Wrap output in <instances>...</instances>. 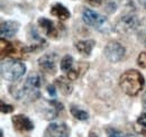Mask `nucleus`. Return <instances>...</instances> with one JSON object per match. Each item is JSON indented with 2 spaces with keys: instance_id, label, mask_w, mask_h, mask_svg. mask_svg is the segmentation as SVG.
<instances>
[{
  "instance_id": "obj_1",
  "label": "nucleus",
  "mask_w": 146,
  "mask_h": 137,
  "mask_svg": "<svg viewBox=\"0 0 146 137\" xmlns=\"http://www.w3.org/2000/svg\"><path fill=\"white\" fill-rule=\"evenodd\" d=\"M43 78L39 73H31L23 83H16L9 86V93L18 101L32 102L40 98V86Z\"/></svg>"
},
{
  "instance_id": "obj_2",
  "label": "nucleus",
  "mask_w": 146,
  "mask_h": 137,
  "mask_svg": "<svg viewBox=\"0 0 146 137\" xmlns=\"http://www.w3.org/2000/svg\"><path fill=\"white\" fill-rule=\"evenodd\" d=\"M119 86L127 96L135 97L144 89L145 79L137 70H128L120 75Z\"/></svg>"
},
{
  "instance_id": "obj_3",
  "label": "nucleus",
  "mask_w": 146,
  "mask_h": 137,
  "mask_svg": "<svg viewBox=\"0 0 146 137\" xmlns=\"http://www.w3.org/2000/svg\"><path fill=\"white\" fill-rule=\"evenodd\" d=\"M1 76L2 79L15 82L25 74L26 72V65L21 61L15 60V59H6L1 61Z\"/></svg>"
},
{
  "instance_id": "obj_4",
  "label": "nucleus",
  "mask_w": 146,
  "mask_h": 137,
  "mask_svg": "<svg viewBox=\"0 0 146 137\" xmlns=\"http://www.w3.org/2000/svg\"><path fill=\"white\" fill-rule=\"evenodd\" d=\"M139 23H141V20L135 14L128 13L119 18V20L116 25V29L120 33H133V32L137 31Z\"/></svg>"
},
{
  "instance_id": "obj_5",
  "label": "nucleus",
  "mask_w": 146,
  "mask_h": 137,
  "mask_svg": "<svg viewBox=\"0 0 146 137\" xmlns=\"http://www.w3.org/2000/svg\"><path fill=\"white\" fill-rule=\"evenodd\" d=\"M104 54L109 62L118 63L125 57L126 49L120 43H118L116 41H111L106 45V47L104 50Z\"/></svg>"
},
{
  "instance_id": "obj_6",
  "label": "nucleus",
  "mask_w": 146,
  "mask_h": 137,
  "mask_svg": "<svg viewBox=\"0 0 146 137\" xmlns=\"http://www.w3.org/2000/svg\"><path fill=\"white\" fill-rule=\"evenodd\" d=\"M82 19L88 26H91L93 28H100L106 21L105 16L100 15L99 13L93 11L91 9H88V8H86L82 11Z\"/></svg>"
},
{
  "instance_id": "obj_7",
  "label": "nucleus",
  "mask_w": 146,
  "mask_h": 137,
  "mask_svg": "<svg viewBox=\"0 0 146 137\" xmlns=\"http://www.w3.org/2000/svg\"><path fill=\"white\" fill-rule=\"evenodd\" d=\"M56 54L55 53H48L44 54L38 59V67L44 72L48 74H55L56 73Z\"/></svg>"
},
{
  "instance_id": "obj_8",
  "label": "nucleus",
  "mask_w": 146,
  "mask_h": 137,
  "mask_svg": "<svg viewBox=\"0 0 146 137\" xmlns=\"http://www.w3.org/2000/svg\"><path fill=\"white\" fill-rule=\"evenodd\" d=\"M44 137H70V129L66 124H50L45 132Z\"/></svg>"
},
{
  "instance_id": "obj_9",
  "label": "nucleus",
  "mask_w": 146,
  "mask_h": 137,
  "mask_svg": "<svg viewBox=\"0 0 146 137\" xmlns=\"http://www.w3.org/2000/svg\"><path fill=\"white\" fill-rule=\"evenodd\" d=\"M14 128L20 133L31 132L34 129V122L25 115H16L11 118Z\"/></svg>"
},
{
  "instance_id": "obj_10",
  "label": "nucleus",
  "mask_w": 146,
  "mask_h": 137,
  "mask_svg": "<svg viewBox=\"0 0 146 137\" xmlns=\"http://www.w3.org/2000/svg\"><path fill=\"white\" fill-rule=\"evenodd\" d=\"M19 31V24L14 20H6L1 23L0 26V35L1 38H11L17 34Z\"/></svg>"
},
{
  "instance_id": "obj_11",
  "label": "nucleus",
  "mask_w": 146,
  "mask_h": 137,
  "mask_svg": "<svg viewBox=\"0 0 146 137\" xmlns=\"http://www.w3.org/2000/svg\"><path fill=\"white\" fill-rule=\"evenodd\" d=\"M38 25H39V27L44 31V33L47 35L48 37L55 38L58 35V28H57V26L55 25L52 20H50L47 18L45 17L39 18L38 19Z\"/></svg>"
},
{
  "instance_id": "obj_12",
  "label": "nucleus",
  "mask_w": 146,
  "mask_h": 137,
  "mask_svg": "<svg viewBox=\"0 0 146 137\" xmlns=\"http://www.w3.org/2000/svg\"><path fill=\"white\" fill-rule=\"evenodd\" d=\"M55 84L58 88V90L61 91L62 94L64 96H69L72 93L73 86L71 83V80L66 76H60L55 80Z\"/></svg>"
},
{
  "instance_id": "obj_13",
  "label": "nucleus",
  "mask_w": 146,
  "mask_h": 137,
  "mask_svg": "<svg viewBox=\"0 0 146 137\" xmlns=\"http://www.w3.org/2000/svg\"><path fill=\"white\" fill-rule=\"evenodd\" d=\"M96 45V42L92 39H86V41H79L75 44V49L78 52L83 56H89L91 54L92 50Z\"/></svg>"
},
{
  "instance_id": "obj_14",
  "label": "nucleus",
  "mask_w": 146,
  "mask_h": 137,
  "mask_svg": "<svg viewBox=\"0 0 146 137\" xmlns=\"http://www.w3.org/2000/svg\"><path fill=\"white\" fill-rule=\"evenodd\" d=\"M51 14L54 17L58 18L60 20H66L71 16L69 9L66 7H64L62 3H55V5H53V7L51 8Z\"/></svg>"
},
{
  "instance_id": "obj_15",
  "label": "nucleus",
  "mask_w": 146,
  "mask_h": 137,
  "mask_svg": "<svg viewBox=\"0 0 146 137\" xmlns=\"http://www.w3.org/2000/svg\"><path fill=\"white\" fill-rule=\"evenodd\" d=\"M73 64H74V60L71 55H64L61 60V63H60V67L61 70L63 72H70L73 68Z\"/></svg>"
},
{
  "instance_id": "obj_16",
  "label": "nucleus",
  "mask_w": 146,
  "mask_h": 137,
  "mask_svg": "<svg viewBox=\"0 0 146 137\" xmlns=\"http://www.w3.org/2000/svg\"><path fill=\"white\" fill-rule=\"evenodd\" d=\"M71 114L72 116L78 120H81V121H86V120L89 119V114L78 107H71Z\"/></svg>"
},
{
  "instance_id": "obj_17",
  "label": "nucleus",
  "mask_w": 146,
  "mask_h": 137,
  "mask_svg": "<svg viewBox=\"0 0 146 137\" xmlns=\"http://www.w3.org/2000/svg\"><path fill=\"white\" fill-rule=\"evenodd\" d=\"M137 33V38L141 43L146 44V18H144L143 20H141L139 23V26L136 31Z\"/></svg>"
},
{
  "instance_id": "obj_18",
  "label": "nucleus",
  "mask_w": 146,
  "mask_h": 137,
  "mask_svg": "<svg viewBox=\"0 0 146 137\" xmlns=\"http://www.w3.org/2000/svg\"><path fill=\"white\" fill-rule=\"evenodd\" d=\"M13 53H15V47L5 38H1V55H11Z\"/></svg>"
},
{
  "instance_id": "obj_19",
  "label": "nucleus",
  "mask_w": 146,
  "mask_h": 137,
  "mask_svg": "<svg viewBox=\"0 0 146 137\" xmlns=\"http://www.w3.org/2000/svg\"><path fill=\"white\" fill-rule=\"evenodd\" d=\"M137 64L143 68H146V52H142L137 57Z\"/></svg>"
},
{
  "instance_id": "obj_20",
  "label": "nucleus",
  "mask_w": 146,
  "mask_h": 137,
  "mask_svg": "<svg viewBox=\"0 0 146 137\" xmlns=\"http://www.w3.org/2000/svg\"><path fill=\"white\" fill-rule=\"evenodd\" d=\"M107 135H108V137H124V134L120 130L115 129V128H108Z\"/></svg>"
},
{
  "instance_id": "obj_21",
  "label": "nucleus",
  "mask_w": 146,
  "mask_h": 137,
  "mask_svg": "<svg viewBox=\"0 0 146 137\" xmlns=\"http://www.w3.org/2000/svg\"><path fill=\"white\" fill-rule=\"evenodd\" d=\"M14 111V107L11 104H8V103H5L1 100V112L2 114H10Z\"/></svg>"
},
{
  "instance_id": "obj_22",
  "label": "nucleus",
  "mask_w": 146,
  "mask_h": 137,
  "mask_svg": "<svg viewBox=\"0 0 146 137\" xmlns=\"http://www.w3.org/2000/svg\"><path fill=\"white\" fill-rule=\"evenodd\" d=\"M68 78L71 80V81H74V80H76L78 78H79V71H76V70H71L70 72H68Z\"/></svg>"
},
{
  "instance_id": "obj_23",
  "label": "nucleus",
  "mask_w": 146,
  "mask_h": 137,
  "mask_svg": "<svg viewBox=\"0 0 146 137\" xmlns=\"http://www.w3.org/2000/svg\"><path fill=\"white\" fill-rule=\"evenodd\" d=\"M137 124H139L141 126H143V127L146 128V112L141 114V116L137 118Z\"/></svg>"
},
{
  "instance_id": "obj_24",
  "label": "nucleus",
  "mask_w": 146,
  "mask_h": 137,
  "mask_svg": "<svg viewBox=\"0 0 146 137\" xmlns=\"http://www.w3.org/2000/svg\"><path fill=\"white\" fill-rule=\"evenodd\" d=\"M47 92H48V94H50L51 97H53V98H55V97H56V89H55L54 86H47Z\"/></svg>"
},
{
  "instance_id": "obj_25",
  "label": "nucleus",
  "mask_w": 146,
  "mask_h": 137,
  "mask_svg": "<svg viewBox=\"0 0 146 137\" xmlns=\"http://www.w3.org/2000/svg\"><path fill=\"white\" fill-rule=\"evenodd\" d=\"M87 1H88L89 5H91L93 7H98L102 3V0H87Z\"/></svg>"
},
{
  "instance_id": "obj_26",
  "label": "nucleus",
  "mask_w": 146,
  "mask_h": 137,
  "mask_svg": "<svg viewBox=\"0 0 146 137\" xmlns=\"http://www.w3.org/2000/svg\"><path fill=\"white\" fill-rule=\"evenodd\" d=\"M142 104H143V108L146 110V91L145 93L143 94V98H142Z\"/></svg>"
},
{
  "instance_id": "obj_27",
  "label": "nucleus",
  "mask_w": 146,
  "mask_h": 137,
  "mask_svg": "<svg viewBox=\"0 0 146 137\" xmlns=\"http://www.w3.org/2000/svg\"><path fill=\"white\" fill-rule=\"evenodd\" d=\"M138 2H139V5H141L144 9H146V0H138Z\"/></svg>"
},
{
  "instance_id": "obj_28",
  "label": "nucleus",
  "mask_w": 146,
  "mask_h": 137,
  "mask_svg": "<svg viewBox=\"0 0 146 137\" xmlns=\"http://www.w3.org/2000/svg\"><path fill=\"white\" fill-rule=\"evenodd\" d=\"M89 137H99V135L94 134V132H93V130H91V132H90V134H89Z\"/></svg>"
},
{
  "instance_id": "obj_29",
  "label": "nucleus",
  "mask_w": 146,
  "mask_h": 137,
  "mask_svg": "<svg viewBox=\"0 0 146 137\" xmlns=\"http://www.w3.org/2000/svg\"><path fill=\"white\" fill-rule=\"evenodd\" d=\"M126 137H141V136H138V135H136V134H127Z\"/></svg>"
},
{
  "instance_id": "obj_30",
  "label": "nucleus",
  "mask_w": 146,
  "mask_h": 137,
  "mask_svg": "<svg viewBox=\"0 0 146 137\" xmlns=\"http://www.w3.org/2000/svg\"><path fill=\"white\" fill-rule=\"evenodd\" d=\"M1 137H3V132L1 130Z\"/></svg>"
}]
</instances>
